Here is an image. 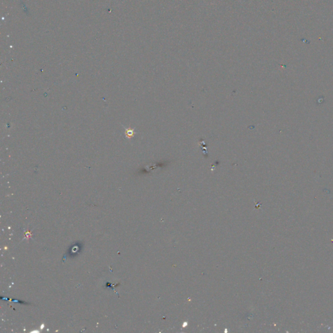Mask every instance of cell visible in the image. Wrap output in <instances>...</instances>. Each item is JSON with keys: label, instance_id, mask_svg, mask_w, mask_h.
Returning <instances> with one entry per match:
<instances>
[{"label": "cell", "instance_id": "1", "mask_svg": "<svg viewBox=\"0 0 333 333\" xmlns=\"http://www.w3.org/2000/svg\"><path fill=\"white\" fill-rule=\"evenodd\" d=\"M126 134L128 137H131L134 135V132L132 130H128L126 131Z\"/></svg>", "mask_w": 333, "mask_h": 333}]
</instances>
